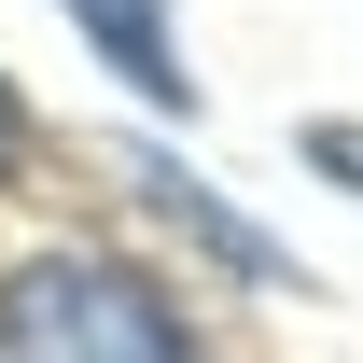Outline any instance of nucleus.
Masks as SVG:
<instances>
[{
    "instance_id": "f257e3e1",
    "label": "nucleus",
    "mask_w": 363,
    "mask_h": 363,
    "mask_svg": "<svg viewBox=\"0 0 363 363\" xmlns=\"http://www.w3.org/2000/svg\"><path fill=\"white\" fill-rule=\"evenodd\" d=\"M0 363H196V321L126 252H28L0 266Z\"/></svg>"
},
{
    "instance_id": "f03ea898",
    "label": "nucleus",
    "mask_w": 363,
    "mask_h": 363,
    "mask_svg": "<svg viewBox=\"0 0 363 363\" xmlns=\"http://www.w3.org/2000/svg\"><path fill=\"white\" fill-rule=\"evenodd\" d=\"M126 182H140V210H154V224H182L224 279H252V294H308V266H294V252H279V238L252 224V210H238L210 168H182L168 140H126Z\"/></svg>"
},
{
    "instance_id": "7ed1b4c3",
    "label": "nucleus",
    "mask_w": 363,
    "mask_h": 363,
    "mask_svg": "<svg viewBox=\"0 0 363 363\" xmlns=\"http://www.w3.org/2000/svg\"><path fill=\"white\" fill-rule=\"evenodd\" d=\"M56 14L84 28V56H98L126 98H154V112H196V70H182V43H168V0H56Z\"/></svg>"
},
{
    "instance_id": "20e7f679",
    "label": "nucleus",
    "mask_w": 363,
    "mask_h": 363,
    "mask_svg": "<svg viewBox=\"0 0 363 363\" xmlns=\"http://www.w3.org/2000/svg\"><path fill=\"white\" fill-rule=\"evenodd\" d=\"M294 154H308V182H335V196H363V126H308Z\"/></svg>"
},
{
    "instance_id": "39448f33",
    "label": "nucleus",
    "mask_w": 363,
    "mask_h": 363,
    "mask_svg": "<svg viewBox=\"0 0 363 363\" xmlns=\"http://www.w3.org/2000/svg\"><path fill=\"white\" fill-rule=\"evenodd\" d=\"M28 154H43V126H28V98H14V70H0V182H28Z\"/></svg>"
}]
</instances>
